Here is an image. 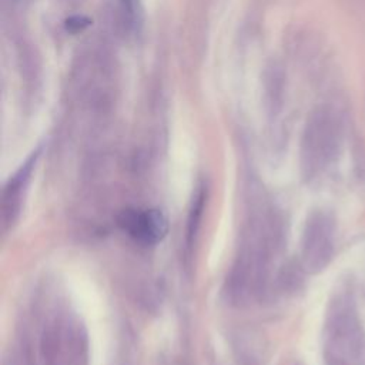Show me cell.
Returning <instances> with one entry per match:
<instances>
[{"label":"cell","mask_w":365,"mask_h":365,"mask_svg":"<svg viewBox=\"0 0 365 365\" xmlns=\"http://www.w3.org/2000/svg\"><path fill=\"white\" fill-rule=\"evenodd\" d=\"M118 225L143 245H157L169 231L167 218L159 210H125L118 217Z\"/></svg>","instance_id":"cell-1"},{"label":"cell","mask_w":365,"mask_h":365,"mask_svg":"<svg viewBox=\"0 0 365 365\" xmlns=\"http://www.w3.org/2000/svg\"><path fill=\"white\" fill-rule=\"evenodd\" d=\"M330 221L318 214L307 225L304 240V259L307 267L313 271L325 267L332 256V240H331Z\"/></svg>","instance_id":"cell-2"},{"label":"cell","mask_w":365,"mask_h":365,"mask_svg":"<svg viewBox=\"0 0 365 365\" xmlns=\"http://www.w3.org/2000/svg\"><path fill=\"white\" fill-rule=\"evenodd\" d=\"M120 9L125 18V25L136 30L142 25V5L140 0H120Z\"/></svg>","instance_id":"cell-3"},{"label":"cell","mask_w":365,"mask_h":365,"mask_svg":"<svg viewBox=\"0 0 365 365\" xmlns=\"http://www.w3.org/2000/svg\"><path fill=\"white\" fill-rule=\"evenodd\" d=\"M355 169H356L358 177L365 176V150L359 147V145H356V149H355Z\"/></svg>","instance_id":"cell-4"},{"label":"cell","mask_w":365,"mask_h":365,"mask_svg":"<svg viewBox=\"0 0 365 365\" xmlns=\"http://www.w3.org/2000/svg\"><path fill=\"white\" fill-rule=\"evenodd\" d=\"M89 25H90V22L87 19L76 16V18H72V19L67 21V30H70L73 33H77V32L83 30L86 26H89Z\"/></svg>","instance_id":"cell-5"}]
</instances>
